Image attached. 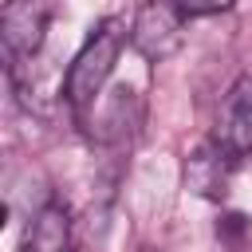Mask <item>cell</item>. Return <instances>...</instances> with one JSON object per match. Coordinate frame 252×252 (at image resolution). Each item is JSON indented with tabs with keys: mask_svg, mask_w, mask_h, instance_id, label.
Segmentation results:
<instances>
[{
	"mask_svg": "<svg viewBox=\"0 0 252 252\" xmlns=\"http://www.w3.org/2000/svg\"><path fill=\"white\" fill-rule=\"evenodd\" d=\"M181 39H185V12L173 0H146L130 20V47L150 63L169 59L181 47Z\"/></svg>",
	"mask_w": 252,
	"mask_h": 252,
	"instance_id": "2",
	"label": "cell"
},
{
	"mask_svg": "<svg viewBox=\"0 0 252 252\" xmlns=\"http://www.w3.org/2000/svg\"><path fill=\"white\" fill-rule=\"evenodd\" d=\"M47 24H51V4L47 0H8L4 4V12H0V39H4L8 67L32 59L43 47Z\"/></svg>",
	"mask_w": 252,
	"mask_h": 252,
	"instance_id": "3",
	"label": "cell"
},
{
	"mask_svg": "<svg viewBox=\"0 0 252 252\" xmlns=\"http://www.w3.org/2000/svg\"><path fill=\"white\" fill-rule=\"evenodd\" d=\"M185 16H213V12H228L236 0H173Z\"/></svg>",
	"mask_w": 252,
	"mask_h": 252,
	"instance_id": "8",
	"label": "cell"
},
{
	"mask_svg": "<svg viewBox=\"0 0 252 252\" xmlns=\"http://www.w3.org/2000/svg\"><path fill=\"white\" fill-rule=\"evenodd\" d=\"M126 39H130V28H126L122 20H114V16H106V20H98V24L91 28L87 43L79 47V55L71 59L67 79H63V98L71 102L75 114H87V110L94 106V98H98L106 75L114 71L118 51H122Z\"/></svg>",
	"mask_w": 252,
	"mask_h": 252,
	"instance_id": "1",
	"label": "cell"
},
{
	"mask_svg": "<svg viewBox=\"0 0 252 252\" xmlns=\"http://www.w3.org/2000/svg\"><path fill=\"white\" fill-rule=\"evenodd\" d=\"M213 138L224 142L236 158L252 154V75H240V79L228 87V94L220 98Z\"/></svg>",
	"mask_w": 252,
	"mask_h": 252,
	"instance_id": "5",
	"label": "cell"
},
{
	"mask_svg": "<svg viewBox=\"0 0 252 252\" xmlns=\"http://www.w3.org/2000/svg\"><path fill=\"white\" fill-rule=\"evenodd\" d=\"M20 252H71V213L59 201L43 205L28 220L24 240H20Z\"/></svg>",
	"mask_w": 252,
	"mask_h": 252,
	"instance_id": "6",
	"label": "cell"
},
{
	"mask_svg": "<svg viewBox=\"0 0 252 252\" xmlns=\"http://www.w3.org/2000/svg\"><path fill=\"white\" fill-rule=\"evenodd\" d=\"M236 165H240V158H236L224 142L205 138V142H197V146L189 150V158H185V189L197 193V197L220 201V197L228 193V181H232Z\"/></svg>",
	"mask_w": 252,
	"mask_h": 252,
	"instance_id": "4",
	"label": "cell"
},
{
	"mask_svg": "<svg viewBox=\"0 0 252 252\" xmlns=\"http://www.w3.org/2000/svg\"><path fill=\"white\" fill-rule=\"evenodd\" d=\"M142 252H158V248H142Z\"/></svg>",
	"mask_w": 252,
	"mask_h": 252,
	"instance_id": "9",
	"label": "cell"
},
{
	"mask_svg": "<svg viewBox=\"0 0 252 252\" xmlns=\"http://www.w3.org/2000/svg\"><path fill=\"white\" fill-rule=\"evenodd\" d=\"M248 228H252V224H248V217H244V213H224V217L217 220V236H220L232 252H240V248H244Z\"/></svg>",
	"mask_w": 252,
	"mask_h": 252,
	"instance_id": "7",
	"label": "cell"
}]
</instances>
